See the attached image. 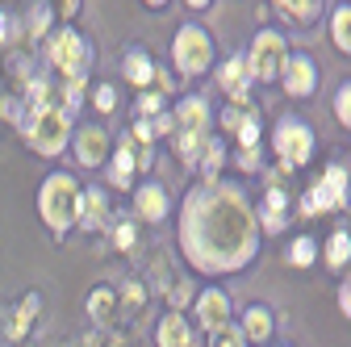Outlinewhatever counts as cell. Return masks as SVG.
Here are the masks:
<instances>
[{"label": "cell", "mask_w": 351, "mask_h": 347, "mask_svg": "<svg viewBox=\"0 0 351 347\" xmlns=\"http://www.w3.org/2000/svg\"><path fill=\"white\" fill-rule=\"evenodd\" d=\"M189 5H193V9H205V5H209V0H189Z\"/></svg>", "instance_id": "obj_37"}, {"label": "cell", "mask_w": 351, "mask_h": 347, "mask_svg": "<svg viewBox=\"0 0 351 347\" xmlns=\"http://www.w3.org/2000/svg\"><path fill=\"white\" fill-rule=\"evenodd\" d=\"M147 5H151V9H163V5H167V0H147Z\"/></svg>", "instance_id": "obj_38"}, {"label": "cell", "mask_w": 351, "mask_h": 347, "mask_svg": "<svg viewBox=\"0 0 351 347\" xmlns=\"http://www.w3.org/2000/svg\"><path fill=\"white\" fill-rule=\"evenodd\" d=\"M134 167H138V155H134V147H130V139L117 147V155H113V163H109V180L117 184V189H125L130 184V176H134Z\"/></svg>", "instance_id": "obj_12"}, {"label": "cell", "mask_w": 351, "mask_h": 347, "mask_svg": "<svg viewBox=\"0 0 351 347\" xmlns=\"http://www.w3.org/2000/svg\"><path fill=\"white\" fill-rule=\"evenodd\" d=\"M71 139V113H63L59 105H47L38 109L29 130H25V143L38 151V155H59Z\"/></svg>", "instance_id": "obj_3"}, {"label": "cell", "mask_w": 351, "mask_h": 347, "mask_svg": "<svg viewBox=\"0 0 351 347\" xmlns=\"http://www.w3.org/2000/svg\"><path fill=\"white\" fill-rule=\"evenodd\" d=\"M105 130L101 125H84L80 134H75V159L84 163V167H101L105 163Z\"/></svg>", "instance_id": "obj_9"}, {"label": "cell", "mask_w": 351, "mask_h": 347, "mask_svg": "<svg viewBox=\"0 0 351 347\" xmlns=\"http://www.w3.org/2000/svg\"><path fill=\"white\" fill-rule=\"evenodd\" d=\"M276 5L285 9V17L293 13V17H301V21H310V17L322 9V0H276Z\"/></svg>", "instance_id": "obj_22"}, {"label": "cell", "mask_w": 351, "mask_h": 347, "mask_svg": "<svg viewBox=\"0 0 351 347\" xmlns=\"http://www.w3.org/2000/svg\"><path fill=\"white\" fill-rule=\"evenodd\" d=\"M347 255H351V239L339 230V235L330 239V247H326V259H330V264L339 268V264H347Z\"/></svg>", "instance_id": "obj_24"}, {"label": "cell", "mask_w": 351, "mask_h": 347, "mask_svg": "<svg viewBox=\"0 0 351 347\" xmlns=\"http://www.w3.org/2000/svg\"><path fill=\"white\" fill-rule=\"evenodd\" d=\"M180 243L189 259L205 272L243 268L255 255V222H251L247 201L234 189H217V184L197 189L184 201Z\"/></svg>", "instance_id": "obj_1"}, {"label": "cell", "mask_w": 351, "mask_h": 347, "mask_svg": "<svg viewBox=\"0 0 351 347\" xmlns=\"http://www.w3.org/2000/svg\"><path fill=\"white\" fill-rule=\"evenodd\" d=\"M113 239H117V247H134V226H130V222L113 226Z\"/></svg>", "instance_id": "obj_33"}, {"label": "cell", "mask_w": 351, "mask_h": 347, "mask_svg": "<svg viewBox=\"0 0 351 347\" xmlns=\"http://www.w3.org/2000/svg\"><path fill=\"white\" fill-rule=\"evenodd\" d=\"M239 139H243V147H247V155H255V143H259V121H239Z\"/></svg>", "instance_id": "obj_27"}, {"label": "cell", "mask_w": 351, "mask_h": 347, "mask_svg": "<svg viewBox=\"0 0 351 347\" xmlns=\"http://www.w3.org/2000/svg\"><path fill=\"white\" fill-rule=\"evenodd\" d=\"M75 222H80L84 230H101V226H105V193H101V189L80 193V213H75Z\"/></svg>", "instance_id": "obj_11"}, {"label": "cell", "mask_w": 351, "mask_h": 347, "mask_svg": "<svg viewBox=\"0 0 351 347\" xmlns=\"http://www.w3.org/2000/svg\"><path fill=\"white\" fill-rule=\"evenodd\" d=\"M213 347H243V335L230 331V326H217L213 331Z\"/></svg>", "instance_id": "obj_29"}, {"label": "cell", "mask_w": 351, "mask_h": 347, "mask_svg": "<svg viewBox=\"0 0 351 347\" xmlns=\"http://www.w3.org/2000/svg\"><path fill=\"white\" fill-rule=\"evenodd\" d=\"M280 63H285V42H280V34H272V29H263L259 38H255V47H251V75L255 80H272L276 71H280Z\"/></svg>", "instance_id": "obj_6"}, {"label": "cell", "mask_w": 351, "mask_h": 347, "mask_svg": "<svg viewBox=\"0 0 351 347\" xmlns=\"http://www.w3.org/2000/svg\"><path fill=\"white\" fill-rule=\"evenodd\" d=\"M222 88H226L234 101L247 97V63H243V59H230V63L222 67Z\"/></svg>", "instance_id": "obj_17"}, {"label": "cell", "mask_w": 351, "mask_h": 347, "mask_svg": "<svg viewBox=\"0 0 351 347\" xmlns=\"http://www.w3.org/2000/svg\"><path fill=\"white\" fill-rule=\"evenodd\" d=\"M34 310H38V297L29 293V297H25V310H17V318L9 322V339H17V335H25V331H29V318H34Z\"/></svg>", "instance_id": "obj_23"}, {"label": "cell", "mask_w": 351, "mask_h": 347, "mask_svg": "<svg viewBox=\"0 0 351 347\" xmlns=\"http://www.w3.org/2000/svg\"><path fill=\"white\" fill-rule=\"evenodd\" d=\"M280 213H285V193L280 189H272L268 193V201H263V222H268V230H280Z\"/></svg>", "instance_id": "obj_20"}, {"label": "cell", "mask_w": 351, "mask_h": 347, "mask_svg": "<svg viewBox=\"0 0 351 347\" xmlns=\"http://www.w3.org/2000/svg\"><path fill=\"white\" fill-rule=\"evenodd\" d=\"M138 213L147 222H159L163 213H167V193L159 189V184H147V189H138Z\"/></svg>", "instance_id": "obj_14"}, {"label": "cell", "mask_w": 351, "mask_h": 347, "mask_svg": "<svg viewBox=\"0 0 351 347\" xmlns=\"http://www.w3.org/2000/svg\"><path fill=\"white\" fill-rule=\"evenodd\" d=\"M276 147H280V159H285V167H297V163H305L310 159V147H314V134L305 130L301 121H280L276 125Z\"/></svg>", "instance_id": "obj_7"}, {"label": "cell", "mask_w": 351, "mask_h": 347, "mask_svg": "<svg viewBox=\"0 0 351 347\" xmlns=\"http://www.w3.org/2000/svg\"><path fill=\"white\" fill-rule=\"evenodd\" d=\"M343 201H347V171H343V167H330V171H326V180H322L310 197H305L301 209L314 218L318 209H335V205H343Z\"/></svg>", "instance_id": "obj_8"}, {"label": "cell", "mask_w": 351, "mask_h": 347, "mask_svg": "<svg viewBox=\"0 0 351 347\" xmlns=\"http://www.w3.org/2000/svg\"><path fill=\"white\" fill-rule=\"evenodd\" d=\"M125 80L138 84V88L155 80V67H151V59H147L143 51H130V55H125Z\"/></svg>", "instance_id": "obj_18"}, {"label": "cell", "mask_w": 351, "mask_h": 347, "mask_svg": "<svg viewBox=\"0 0 351 347\" xmlns=\"http://www.w3.org/2000/svg\"><path fill=\"white\" fill-rule=\"evenodd\" d=\"M243 331H247L251 339H268V331H272V318H268V310H263V306H251V310H247V322H243Z\"/></svg>", "instance_id": "obj_19"}, {"label": "cell", "mask_w": 351, "mask_h": 347, "mask_svg": "<svg viewBox=\"0 0 351 347\" xmlns=\"http://www.w3.org/2000/svg\"><path fill=\"white\" fill-rule=\"evenodd\" d=\"M335 42H339V51L351 55V5H343L335 13Z\"/></svg>", "instance_id": "obj_21"}, {"label": "cell", "mask_w": 351, "mask_h": 347, "mask_svg": "<svg viewBox=\"0 0 351 347\" xmlns=\"http://www.w3.org/2000/svg\"><path fill=\"white\" fill-rule=\"evenodd\" d=\"M289 259H293V264H301V268L314 264V243H310V239H297L293 251H289Z\"/></svg>", "instance_id": "obj_26"}, {"label": "cell", "mask_w": 351, "mask_h": 347, "mask_svg": "<svg viewBox=\"0 0 351 347\" xmlns=\"http://www.w3.org/2000/svg\"><path fill=\"white\" fill-rule=\"evenodd\" d=\"M51 63L67 75V80H84L88 75V67H93V47L75 34V29H59L55 38H51Z\"/></svg>", "instance_id": "obj_4"}, {"label": "cell", "mask_w": 351, "mask_h": 347, "mask_svg": "<svg viewBox=\"0 0 351 347\" xmlns=\"http://www.w3.org/2000/svg\"><path fill=\"white\" fill-rule=\"evenodd\" d=\"M339 301H343V314H351V280L343 285V293H339Z\"/></svg>", "instance_id": "obj_36"}, {"label": "cell", "mask_w": 351, "mask_h": 347, "mask_svg": "<svg viewBox=\"0 0 351 347\" xmlns=\"http://www.w3.org/2000/svg\"><path fill=\"white\" fill-rule=\"evenodd\" d=\"M176 121H180V134H201L205 130V101L201 97H189L176 109Z\"/></svg>", "instance_id": "obj_13"}, {"label": "cell", "mask_w": 351, "mask_h": 347, "mask_svg": "<svg viewBox=\"0 0 351 347\" xmlns=\"http://www.w3.org/2000/svg\"><path fill=\"white\" fill-rule=\"evenodd\" d=\"M13 34H17V25H13V17H9V13H0V42H9Z\"/></svg>", "instance_id": "obj_34"}, {"label": "cell", "mask_w": 351, "mask_h": 347, "mask_svg": "<svg viewBox=\"0 0 351 347\" xmlns=\"http://www.w3.org/2000/svg\"><path fill=\"white\" fill-rule=\"evenodd\" d=\"M159 347H189V326L180 314H167L159 322Z\"/></svg>", "instance_id": "obj_16"}, {"label": "cell", "mask_w": 351, "mask_h": 347, "mask_svg": "<svg viewBox=\"0 0 351 347\" xmlns=\"http://www.w3.org/2000/svg\"><path fill=\"white\" fill-rule=\"evenodd\" d=\"M47 21H51V5H34L29 9V34H42Z\"/></svg>", "instance_id": "obj_28"}, {"label": "cell", "mask_w": 351, "mask_h": 347, "mask_svg": "<svg viewBox=\"0 0 351 347\" xmlns=\"http://www.w3.org/2000/svg\"><path fill=\"white\" fill-rule=\"evenodd\" d=\"M38 209H42V222H47L55 235H63L67 226H75L80 189H75V180L67 176V171H55V176H47V184H42V193H38Z\"/></svg>", "instance_id": "obj_2"}, {"label": "cell", "mask_w": 351, "mask_h": 347, "mask_svg": "<svg viewBox=\"0 0 351 347\" xmlns=\"http://www.w3.org/2000/svg\"><path fill=\"white\" fill-rule=\"evenodd\" d=\"M138 109H143V113H159V93H155V97L147 93V97L138 101Z\"/></svg>", "instance_id": "obj_35"}, {"label": "cell", "mask_w": 351, "mask_h": 347, "mask_svg": "<svg viewBox=\"0 0 351 347\" xmlns=\"http://www.w3.org/2000/svg\"><path fill=\"white\" fill-rule=\"evenodd\" d=\"M280 71H285V88L293 93V97H310L314 93V63L310 59H285L280 63Z\"/></svg>", "instance_id": "obj_10"}, {"label": "cell", "mask_w": 351, "mask_h": 347, "mask_svg": "<svg viewBox=\"0 0 351 347\" xmlns=\"http://www.w3.org/2000/svg\"><path fill=\"white\" fill-rule=\"evenodd\" d=\"M197 314H201V322L209 326V331H217V326H226V297L222 293H205L201 297V306H197Z\"/></svg>", "instance_id": "obj_15"}, {"label": "cell", "mask_w": 351, "mask_h": 347, "mask_svg": "<svg viewBox=\"0 0 351 347\" xmlns=\"http://www.w3.org/2000/svg\"><path fill=\"white\" fill-rule=\"evenodd\" d=\"M335 109H339V121H343V125H351V84H347V88H339Z\"/></svg>", "instance_id": "obj_30"}, {"label": "cell", "mask_w": 351, "mask_h": 347, "mask_svg": "<svg viewBox=\"0 0 351 347\" xmlns=\"http://www.w3.org/2000/svg\"><path fill=\"white\" fill-rule=\"evenodd\" d=\"M93 101H97V109H101V113H109V109L117 105V93L109 88V84H101V88H97V97H93Z\"/></svg>", "instance_id": "obj_32"}, {"label": "cell", "mask_w": 351, "mask_h": 347, "mask_svg": "<svg viewBox=\"0 0 351 347\" xmlns=\"http://www.w3.org/2000/svg\"><path fill=\"white\" fill-rule=\"evenodd\" d=\"M88 310H93L97 318H109V310H113V289H97L93 297H88Z\"/></svg>", "instance_id": "obj_25"}, {"label": "cell", "mask_w": 351, "mask_h": 347, "mask_svg": "<svg viewBox=\"0 0 351 347\" xmlns=\"http://www.w3.org/2000/svg\"><path fill=\"white\" fill-rule=\"evenodd\" d=\"M176 67H180L184 75H197V71L209 67V38H205V29L184 25L180 34H176Z\"/></svg>", "instance_id": "obj_5"}, {"label": "cell", "mask_w": 351, "mask_h": 347, "mask_svg": "<svg viewBox=\"0 0 351 347\" xmlns=\"http://www.w3.org/2000/svg\"><path fill=\"white\" fill-rule=\"evenodd\" d=\"M217 167H222V143H209V151H205V176H213Z\"/></svg>", "instance_id": "obj_31"}]
</instances>
